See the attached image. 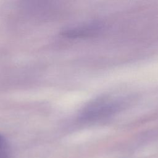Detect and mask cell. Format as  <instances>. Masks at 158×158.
<instances>
[{
  "label": "cell",
  "instance_id": "6da1fadb",
  "mask_svg": "<svg viewBox=\"0 0 158 158\" xmlns=\"http://www.w3.org/2000/svg\"><path fill=\"white\" fill-rule=\"evenodd\" d=\"M10 149L6 139L0 134V158H9Z\"/></svg>",
  "mask_w": 158,
  "mask_h": 158
}]
</instances>
